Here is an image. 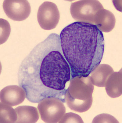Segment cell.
Segmentation results:
<instances>
[{
    "label": "cell",
    "mask_w": 122,
    "mask_h": 123,
    "mask_svg": "<svg viewBox=\"0 0 122 123\" xmlns=\"http://www.w3.org/2000/svg\"><path fill=\"white\" fill-rule=\"evenodd\" d=\"M15 110L17 114L16 123H35L39 118L37 110L34 106H20Z\"/></svg>",
    "instance_id": "obj_7"
},
{
    "label": "cell",
    "mask_w": 122,
    "mask_h": 123,
    "mask_svg": "<svg viewBox=\"0 0 122 123\" xmlns=\"http://www.w3.org/2000/svg\"><path fill=\"white\" fill-rule=\"evenodd\" d=\"M37 18L42 29L47 30L54 29L57 25L60 18L57 6L52 2H43L39 8Z\"/></svg>",
    "instance_id": "obj_4"
},
{
    "label": "cell",
    "mask_w": 122,
    "mask_h": 123,
    "mask_svg": "<svg viewBox=\"0 0 122 123\" xmlns=\"http://www.w3.org/2000/svg\"><path fill=\"white\" fill-rule=\"evenodd\" d=\"M26 97V93L21 86L16 85L8 86L0 92V100L4 104L15 106L21 104Z\"/></svg>",
    "instance_id": "obj_6"
},
{
    "label": "cell",
    "mask_w": 122,
    "mask_h": 123,
    "mask_svg": "<svg viewBox=\"0 0 122 123\" xmlns=\"http://www.w3.org/2000/svg\"><path fill=\"white\" fill-rule=\"evenodd\" d=\"M17 120L15 110L9 105L0 103V123H15Z\"/></svg>",
    "instance_id": "obj_8"
},
{
    "label": "cell",
    "mask_w": 122,
    "mask_h": 123,
    "mask_svg": "<svg viewBox=\"0 0 122 123\" xmlns=\"http://www.w3.org/2000/svg\"><path fill=\"white\" fill-rule=\"evenodd\" d=\"M70 65L63 55L60 36L52 33L32 49L21 62L18 82L30 102L55 98L64 103L71 79Z\"/></svg>",
    "instance_id": "obj_1"
},
{
    "label": "cell",
    "mask_w": 122,
    "mask_h": 123,
    "mask_svg": "<svg viewBox=\"0 0 122 123\" xmlns=\"http://www.w3.org/2000/svg\"><path fill=\"white\" fill-rule=\"evenodd\" d=\"M61 101L55 98L44 99L39 103L38 109L43 121L56 123L65 112Z\"/></svg>",
    "instance_id": "obj_3"
},
{
    "label": "cell",
    "mask_w": 122,
    "mask_h": 123,
    "mask_svg": "<svg viewBox=\"0 0 122 123\" xmlns=\"http://www.w3.org/2000/svg\"><path fill=\"white\" fill-rule=\"evenodd\" d=\"M59 36L63 55L70 67L71 80L87 77L103 59V32L95 25L76 21L65 27Z\"/></svg>",
    "instance_id": "obj_2"
},
{
    "label": "cell",
    "mask_w": 122,
    "mask_h": 123,
    "mask_svg": "<svg viewBox=\"0 0 122 123\" xmlns=\"http://www.w3.org/2000/svg\"><path fill=\"white\" fill-rule=\"evenodd\" d=\"M3 8L7 16L16 21L26 19L31 12L30 4L26 0H5Z\"/></svg>",
    "instance_id": "obj_5"
}]
</instances>
